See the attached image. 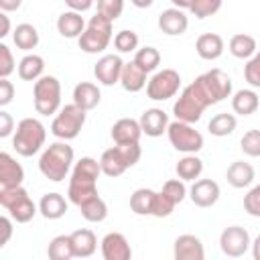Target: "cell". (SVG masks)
Returning a JSON list of instances; mask_svg holds the SVG:
<instances>
[{
	"mask_svg": "<svg viewBox=\"0 0 260 260\" xmlns=\"http://www.w3.org/2000/svg\"><path fill=\"white\" fill-rule=\"evenodd\" d=\"M100 100H102V93H100L98 85L91 83V81H81L73 89V104H77L85 112L87 110H93L100 104Z\"/></svg>",
	"mask_w": 260,
	"mask_h": 260,
	"instance_id": "obj_25",
	"label": "cell"
},
{
	"mask_svg": "<svg viewBox=\"0 0 260 260\" xmlns=\"http://www.w3.org/2000/svg\"><path fill=\"white\" fill-rule=\"evenodd\" d=\"M142 150H140V144L138 142H132V144H116L108 150H104L102 158H100V167H102V173L108 175V177H120L126 169L134 167L140 158Z\"/></svg>",
	"mask_w": 260,
	"mask_h": 260,
	"instance_id": "obj_4",
	"label": "cell"
},
{
	"mask_svg": "<svg viewBox=\"0 0 260 260\" xmlns=\"http://www.w3.org/2000/svg\"><path fill=\"white\" fill-rule=\"evenodd\" d=\"M244 209L252 217H260V185L252 187L244 197Z\"/></svg>",
	"mask_w": 260,
	"mask_h": 260,
	"instance_id": "obj_46",
	"label": "cell"
},
{
	"mask_svg": "<svg viewBox=\"0 0 260 260\" xmlns=\"http://www.w3.org/2000/svg\"><path fill=\"white\" fill-rule=\"evenodd\" d=\"M100 173H102V167L91 156H83L75 162L73 173H71V181H69V191H67V197L73 205L79 207L81 203H85L87 199L98 195Z\"/></svg>",
	"mask_w": 260,
	"mask_h": 260,
	"instance_id": "obj_1",
	"label": "cell"
},
{
	"mask_svg": "<svg viewBox=\"0 0 260 260\" xmlns=\"http://www.w3.org/2000/svg\"><path fill=\"white\" fill-rule=\"evenodd\" d=\"M114 47L120 53H130L138 47V35L134 30H120L114 37Z\"/></svg>",
	"mask_w": 260,
	"mask_h": 260,
	"instance_id": "obj_40",
	"label": "cell"
},
{
	"mask_svg": "<svg viewBox=\"0 0 260 260\" xmlns=\"http://www.w3.org/2000/svg\"><path fill=\"white\" fill-rule=\"evenodd\" d=\"M236 126H238L236 116H234V114H228V112H221V114H215V116L209 120L207 130H209V134H213V136H228V134H232V132L236 130Z\"/></svg>",
	"mask_w": 260,
	"mask_h": 260,
	"instance_id": "obj_36",
	"label": "cell"
},
{
	"mask_svg": "<svg viewBox=\"0 0 260 260\" xmlns=\"http://www.w3.org/2000/svg\"><path fill=\"white\" fill-rule=\"evenodd\" d=\"M175 171H177L179 179H183V181H195L203 173V160L199 156H195V154H185L177 162Z\"/></svg>",
	"mask_w": 260,
	"mask_h": 260,
	"instance_id": "obj_34",
	"label": "cell"
},
{
	"mask_svg": "<svg viewBox=\"0 0 260 260\" xmlns=\"http://www.w3.org/2000/svg\"><path fill=\"white\" fill-rule=\"evenodd\" d=\"M65 4L69 6V10H75V12H85L91 8L93 0H65Z\"/></svg>",
	"mask_w": 260,
	"mask_h": 260,
	"instance_id": "obj_51",
	"label": "cell"
},
{
	"mask_svg": "<svg viewBox=\"0 0 260 260\" xmlns=\"http://www.w3.org/2000/svg\"><path fill=\"white\" fill-rule=\"evenodd\" d=\"M12 71H14V57L10 49L2 43L0 45V77H8Z\"/></svg>",
	"mask_w": 260,
	"mask_h": 260,
	"instance_id": "obj_47",
	"label": "cell"
},
{
	"mask_svg": "<svg viewBox=\"0 0 260 260\" xmlns=\"http://www.w3.org/2000/svg\"><path fill=\"white\" fill-rule=\"evenodd\" d=\"M77 41H79L81 51H85L89 55L102 53L112 41V20L98 12L95 16H91V20L87 22L85 30L81 32V37Z\"/></svg>",
	"mask_w": 260,
	"mask_h": 260,
	"instance_id": "obj_5",
	"label": "cell"
},
{
	"mask_svg": "<svg viewBox=\"0 0 260 260\" xmlns=\"http://www.w3.org/2000/svg\"><path fill=\"white\" fill-rule=\"evenodd\" d=\"M134 61H136V65H140L146 73H150V71H154V69L160 65V53H158V49H154V47H142V49L136 51Z\"/></svg>",
	"mask_w": 260,
	"mask_h": 260,
	"instance_id": "obj_38",
	"label": "cell"
},
{
	"mask_svg": "<svg viewBox=\"0 0 260 260\" xmlns=\"http://www.w3.org/2000/svg\"><path fill=\"white\" fill-rule=\"evenodd\" d=\"M12 41L18 49L22 51H30L39 45V30L28 24V22H22V24H16L14 32H12Z\"/></svg>",
	"mask_w": 260,
	"mask_h": 260,
	"instance_id": "obj_30",
	"label": "cell"
},
{
	"mask_svg": "<svg viewBox=\"0 0 260 260\" xmlns=\"http://www.w3.org/2000/svg\"><path fill=\"white\" fill-rule=\"evenodd\" d=\"M14 130V122H12V118H10V114L8 112H0V138H6V136H10V132Z\"/></svg>",
	"mask_w": 260,
	"mask_h": 260,
	"instance_id": "obj_49",
	"label": "cell"
},
{
	"mask_svg": "<svg viewBox=\"0 0 260 260\" xmlns=\"http://www.w3.org/2000/svg\"><path fill=\"white\" fill-rule=\"evenodd\" d=\"M47 254L51 260H69L73 258V244H71V236H55L49 242Z\"/></svg>",
	"mask_w": 260,
	"mask_h": 260,
	"instance_id": "obj_37",
	"label": "cell"
},
{
	"mask_svg": "<svg viewBox=\"0 0 260 260\" xmlns=\"http://www.w3.org/2000/svg\"><path fill=\"white\" fill-rule=\"evenodd\" d=\"M122 67H124V61L118 55H104V57L98 59V63L93 67V75H95V79L100 83L114 85V83L120 81Z\"/></svg>",
	"mask_w": 260,
	"mask_h": 260,
	"instance_id": "obj_14",
	"label": "cell"
},
{
	"mask_svg": "<svg viewBox=\"0 0 260 260\" xmlns=\"http://www.w3.org/2000/svg\"><path fill=\"white\" fill-rule=\"evenodd\" d=\"M79 209H81L83 219H87L91 223H100L108 215V205H106V201L100 195H93L91 199H87L85 203H81Z\"/></svg>",
	"mask_w": 260,
	"mask_h": 260,
	"instance_id": "obj_35",
	"label": "cell"
},
{
	"mask_svg": "<svg viewBox=\"0 0 260 260\" xmlns=\"http://www.w3.org/2000/svg\"><path fill=\"white\" fill-rule=\"evenodd\" d=\"M120 83H122V87L126 91L136 93V91H140L146 85V71L140 65H136V61L124 63L122 75H120Z\"/></svg>",
	"mask_w": 260,
	"mask_h": 260,
	"instance_id": "obj_23",
	"label": "cell"
},
{
	"mask_svg": "<svg viewBox=\"0 0 260 260\" xmlns=\"http://www.w3.org/2000/svg\"><path fill=\"white\" fill-rule=\"evenodd\" d=\"M152 2H154V0H132V4H134L136 8H148V6H152Z\"/></svg>",
	"mask_w": 260,
	"mask_h": 260,
	"instance_id": "obj_56",
	"label": "cell"
},
{
	"mask_svg": "<svg viewBox=\"0 0 260 260\" xmlns=\"http://www.w3.org/2000/svg\"><path fill=\"white\" fill-rule=\"evenodd\" d=\"M124 10V0H98V12L110 18L112 22L122 14Z\"/></svg>",
	"mask_w": 260,
	"mask_h": 260,
	"instance_id": "obj_43",
	"label": "cell"
},
{
	"mask_svg": "<svg viewBox=\"0 0 260 260\" xmlns=\"http://www.w3.org/2000/svg\"><path fill=\"white\" fill-rule=\"evenodd\" d=\"M102 256L106 260H130L132 258V248L126 240L124 234L120 232H110L102 240Z\"/></svg>",
	"mask_w": 260,
	"mask_h": 260,
	"instance_id": "obj_13",
	"label": "cell"
},
{
	"mask_svg": "<svg viewBox=\"0 0 260 260\" xmlns=\"http://www.w3.org/2000/svg\"><path fill=\"white\" fill-rule=\"evenodd\" d=\"M83 124H85V110L79 108L77 104H67L55 116L51 124V132L61 140H73L81 132Z\"/></svg>",
	"mask_w": 260,
	"mask_h": 260,
	"instance_id": "obj_8",
	"label": "cell"
},
{
	"mask_svg": "<svg viewBox=\"0 0 260 260\" xmlns=\"http://www.w3.org/2000/svg\"><path fill=\"white\" fill-rule=\"evenodd\" d=\"M195 51L205 61H215L223 53V39L217 32H203L195 41Z\"/></svg>",
	"mask_w": 260,
	"mask_h": 260,
	"instance_id": "obj_20",
	"label": "cell"
},
{
	"mask_svg": "<svg viewBox=\"0 0 260 260\" xmlns=\"http://www.w3.org/2000/svg\"><path fill=\"white\" fill-rule=\"evenodd\" d=\"M162 191H165L175 203H181V201L185 199V195H187V187H185L183 179H181V181H179V179H171V181H167V183L162 185Z\"/></svg>",
	"mask_w": 260,
	"mask_h": 260,
	"instance_id": "obj_45",
	"label": "cell"
},
{
	"mask_svg": "<svg viewBox=\"0 0 260 260\" xmlns=\"http://www.w3.org/2000/svg\"><path fill=\"white\" fill-rule=\"evenodd\" d=\"M187 26H189V18H187V14L183 12V8H167V10H162L160 12V16H158V28L165 32V35H169V37H179V35H183L185 30H187Z\"/></svg>",
	"mask_w": 260,
	"mask_h": 260,
	"instance_id": "obj_15",
	"label": "cell"
},
{
	"mask_svg": "<svg viewBox=\"0 0 260 260\" xmlns=\"http://www.w3.org/2000/svg\"><path fill=\"white\" fill-rule=\"evenodd\" d=\"M230 53L236 57V59H250L256 55V41L254 37L250 35H234L230 39Z\"/></svg>",
	"mask_w": 260,
	"mask_h": 260,
	"instance_id": "obj_33",
	"label": "cell"
},
{
	"mask_svg": "<svg viewBox=\"0 0 260 260\" xmlns=\"http://www.w3.org/2000/svg\"><path fill=\"white\" fill-rule=\"evenodd\" d=\"M225 179L232 187L236 189H244L248 185H252L254 181V167L250 162H244V160H236L228 167L225 171Z\"/></svg>",
	"mask_w": 260,
	"mask_h": 260,
	"instance_id": "obj_26",
	"label": "cell"
},
{
	"mask_svg": "<svg viewBox=\"0 0 260 260\" xmlns=\"http://www.w3.org/2000/svg\"><path fill=\"white\" fill-rule=\"evenodd\" d=\"M6 211L10 213V217H12L14 221H18V223H26V221H30V219L35 217V213H37V205H35V201L28 197V193H22V195L18 197V201H16L14 205H10Z\"/></svg>",
	"mask_w": 260,
	"mask_h": 260,
	"instance_id": "obj_32",
	"label": "cell"
},
{
	"mask_svg": "<svg viewBox=\"0 0 260 260\" xmlns=\"http://www.w3.org/2000/svg\"><path fill=\"white\" fill-rule=\"evenodd\" d=\"M0 230H2V236H0V248H2V246L8 244V240L12 236V221H10V217H6V215L0 217Z\"/></svg>",
	"mask_w": 260,
	"mask_h": 260,
	"instance_id": "obj_50",
	"label": "cell"
},
{
	"mask_svg": "<svg viewBox=\"0 0 260 260\" xmlns=\"http://www.w3.org/2000/svg\"><path fill=\"white\" fill-rule=\"evenodd\" d=\"M244 77L252 87H260V51L248 59L244 67Z\"/></svg>",
	"mask_w": 260,
	"mask_h": 260,
	"instance_id": "obj_44",
	"label": "cell"
},
{
	"mask_svg": "<svg viewBox=\"0 0 260 260\" xmlns=\"http://www.w3.org/2000/svg\"><path fill=\"white\" fill-rule=\"evenodd\" d=\"M175 201L165 193V191H160V193H156V197H154V205H152V215L154 217H167V215H171L173 213V209H175Z\"/></svg>",
	"mask_w": 260,
	"mask_h": 260,
	"instance_id": "obj_42",
	"label": "cell"
},
{
	"mask_svg": "<svg viewBox=\"0 0 260 260\" xmlns=\"http://www.w3.org/2000/svg\"><path fill=\"white\" fill-rule=\"evenodd\" d=\"M181 87V75L179 71L175 69H162V71H156L148 83H146V95L154 102H162V100H169L173 98Z\"/></svg>",
	"mask_w": 260,
	"mask_h": 260,
	"instance_id": "obj_11",
	"label": "cell"
},
{
	"mask_svg": "<svg viewBox=\"0 0 260 260\" xmlns=\"http://www.w3.org/2000/svg\"><path fill=\"white\" fill-rule=\"evenodd\" d=\"M189 197L197 207H211L219 199V185L211 179H199L193 183Z\"/></svg>",
	"mask_w": 260,
	"mask_h": 260,
	"instance_id": "obj_16",
	"label": "cell"
},
{
	"mask_svg": "<svg viewBox=\"0 0 260 260\" xmlns=\"http://www.w3.org/2000/svg\"><path fill=\"white\" fill-rule=\"evenodd\" d=\"M24 171L8 152H0V187H18L22 185Z\"/></svg>",
	"mask_w": 260,
	"mask_h": 260,
	"instance_id": "obj_21",
	"label": "cell"
},
{
	"mask_svg": "<svg viewBox=\"0 0 260 260\" xmlns=\"http://www.w3.org/2000/svg\"><path fill=\"white\" fill-rule=\"evenodd\" d=\"M140 128H142V134H146V136H152V138H156V136H162V132H167V128H169V116L160 110V108H150V110H146L142 116H140Z\"/></svg>",
	"mask_w": 260,
	"mask_h": 260,
	"instance_id": "obj_18",
	"label": "cell"
},
{
	"mask_svg": "<svg viewBox=\"0 0 260 260\" xmlns=\"http://www.w3.org/2000/svg\"><path fill=\"white\" fill-rule=\"evenodd\" d=\"M173 254L177 260H203L205 258V250L203 244L197 236L193 234H183L175 240V248Z\"/></svg>",
	"mask_w": 260,
	"mask_h": 260,
	"instance_id": "obj_17",
	"label": "cell"
},
{
	"mask_svg": "<svg viewBox=\"0 0 260 260\" xmlns=\"http://www.w3.org/2000/svg\"><path fill=\"white\" fill-rule=\"evenodd\" d=\"M167 134H169V140H171L173 148H177L179 152L195 154L197 150L203 148V134L187 122H181V120L171 122L169 128H167Z\"/></svg>",
	"mask_w": 260,
	"mask_h": 260,
	"instance_id": "obj_10",
	"label": "cell"
},
{
	"mask_svg": "<svg viewBox=\"0 0 260 260\" xmlns=\"http://www.w3.org/2000/svg\"><path fill=\"white\" fill-rule=\"evenodd\" d=\"M85 26L87 24H85L81 12H75V10H67L57 18V30L65 39H79L81 32L85 30Z\"/></svg>",
	"mask_w": 260,
	"mask_h": 260,
	"instance_id": "obj_22",
	"label": "cell"
},
{
	"mask_svg": "<svg viewBox=\"0 0 260 260\" xmlns=\"http://www.w3.org/2000/svg\"><path fill=\"white\" fill-rule=\"evenodd\" d=\"M252 256H254V260H260V236L252 242Z\"/></svg>",
	"mask_w": 260,
	"mask_h": 260,
	"instance_id": "obj_54",
	"label": "cell"
},
{
	"mask_svg": "<svg viewBox=\"0 0 260 260\" xmlns=\"http://www.w3.org/2000/svg\"><path fill=\"white\" fill-rule=\"evenodd\" d=\"M39 211L45 219H59L67 211V201L59 193H45L39 201Z\"/></svg>",
	"mask_w": 260,
	"mask_h": 260,
	"instance_id": "obj_27",
	"label": "cell"
},
{
	"mask_svg": "<svg viewBox=\"0 0 260 260\" xmlns=\"http://www.w3.org/2000/svg\"><path fill=\"white\" fill-rule=\"evenodd\" d=\"M14 98V85L8 81V77H0V106H8Z\"/></svg>",
	"mask_w": 260,
	"mask_h": 260,
	"instance_id": "obj_48",
	"label": "cell"
},
{
	"mask_svg": "<svg viewBox=\"0 0 260 260\" xmlns=\"http://www.w3.org/2000/svg\"><path fill=\"white\" fill-rule=\"evenodd\" d=\"M258 104H260V100H258V93H256L254 89H240V91H236L234 98H232V108H234V112L240 114V116H250V114H254V112L258 110Z\"/></svg>",
	"mask_w": 260,
	"mask_h": 260,
	"instance_id": "obj_29",
	"label": "cell"
},
{
	"mask_svg": "<svg viewBox=\"0 0 260 260\" xmlns=\"http://www.w3.org/2000/svg\"><path fill=\"white\" fill-rule=\"evenodd\" d=\"M35 110L43 116H51L61 106V83L53 75H43L32 85Z\"/></svg>",
	"mask_w": 260,
	"mask_h": 260,
	"instance_id": "obj_7",
	"label": "cell"
},
{
	"mask_svg": "<svg viewBox=\"0 0 260 260\" xmlns=\"http://www.w3.org/2000/svg\"><path fill=\"white\" fill-rule=\"evenodd\" d=\"M221 8V0H195L191 4V12L195 18H207L211 14H215Z\"/></svg>",
	"mask_w": 260,
	"mask_h": 260,
	"instance_id": "obj_41",
	"label": "cell"
},
{
	"mask_svg": "<svg viewBox=\"0 0 260 260\" xmlns=\"http://www.w3.org/2000/svg\"><path fill=\"white\" fill-rule=\"evenodd\" d=\"M240 148L248 156H260V130H248L240 140Z\"/></svg>",
	"mask_w": 260,
	"mask_h": 260,
	"instance_id": "obj_39",
	"label": "cell"
},
{
	"mask_svg": "<svg viewBox=\"0 0 260 260\" xmlns=\"http://www.w3.org/2000/svg\"><path fill=\"white\" fill-rule=\"evenodd\" d=\"M47 130L37 118H22L16 124V132L12 138V146L20 156H32L45 144Z\"/></svg>",
	"mask_w": 260,
	"mask_h": 260,
	"instance_id": "obj_3",
	"label": "cell"
},
{
	"mask_svg": "<svg viewBox=\"0 0 260 260\" xmlns=\"http://www.w3.org/2000/svg\"><path fill=\"white\" fill-rule=\"evenodd\" d=\"M195 83L201 89V93L205 95V100L209 102V106L230 98V93H232V79L221 69H211V71L199 75L195 79Z\"/></svg>",
	"mask_w": 260,
	"mask_h": 260,
	"instance_id": "obj_9",
	"label": "cell"
},
{
	"mask_svg": "<svg viewBox=\"0 0 260 260\" xmlns=\"http://www.w3.org/2000/svg\"><path fill=\"white\" fill-rule=\"evenodd\" d=\"M154 197H156V191L152 189H136L130 195V209L136 215H152Z\"/></svg>",
	"mask_w": 260,
	"mask_h": 260,
	"instance_id": "obj_31",
	"label": "cell"
},
{
	"mask_svg": "<svg viewBox=\"0 0 260 260\" xmlns=\"http://www.w3.org/2000/svg\"><path fill=\"white\" fill-rule=\"evenodd\" d=\"M43 71H45V61L41 55H24L18 63V77L24 79V81H37L39 77H43Z\"/></svg>",
	"mask_w": 260,
	"mask_h": 260,
	"instance_id": "obj_28",
	"label": "cell"
},
{
	"mask_svg": "<svg viewBox=\"0 0 260 260\" xmlns=\"http://www.w3.org/2000/svg\"><path fill=\"white\" fill-rule=\"evenodd\" d=\"M71 236V244H73V254L77 258H89L95 248H98V238L91 230L87 228H81V230H75Z\"/></svg>",
	"mask_w": 260,
	"mask_h": 260,
	"instance_id": "obj_24",
	"label": "cell"
},
{
	"mask_svg": "<svg viewBox=\"0 0 260 260\" xmlns=\"http://www.w3.org/2000/svg\"><path fill=\"white\" fill-rule=\"evenodd\" d=\"M0 20H2V28H0V37H6V35L10 32V20H8V16H6V12H2V14H0Z\"/></svg>",
	"mask_w": 260,
	"mask_h": 260,
	"instance_id": "obj_53",
	"label": "cell"
},
{
	"mask_svg": "<svg viewBox=\"0 0 260 260\" xmlns=\"http://www.w3.org/2000/svg\"><path fill=\"white\" fill-rule=\"evenodd\" d=\"M205 108H209V102L205 100V95L201 93V89H199L197 83L193 81V83H189V85L181 91L179 100H177L175 106H173V114H175V118L181 120V122L195 124V122L201 118V114H203Z\"/></svg>",
	"mask_w": 260,
	"mask_h": 260,
	"instance_id": "obj_6",
	"label": "cell"
},
{
	"mask_svg": "<svg viewBox=\"0 0 260 260\" xmlns=\"http://www.w3.org/2000/svg\"><path fill=\"white\" fill-rule=\"evenodd\" d=\"M71 162H73V148L63 140V142H53L43 150L39 158V169L49 181L59 183L67 177Z\"/></svg>",
	"mask_w": 260,
	"mask_h": 260,
	"instance_id": "obj_2",
	"label": "cell"
},
{
	"mask_svg": "<svg viewBox=\"0 0 260 260\" xmlns=\"http://www.w3.org/2000/svg\"><path fill=\"white\" fill-rule=\"evenodd\" d=\"M171 2H173V4L177 6V8H183V10H189V8H191V4H193L195 0H171Z\"/></svg>",
	"mask_w": 260,
	"mask_h": 260,
	"instance_id": "obj_55",
	"label": "cell"
},
{
	"mask_svg": "<svg viewBox=\"0 0 260 260\" xmlns=\"http://www.w3.org/2000/svg\"><path fill=\"white\" fill-rule=\"evenodd\" d=\"M219 246L221 252L230 258H240L248 252V248L252 246L250 242V234L248 230H244L242 225H230L221 232L219 236Z\"/></svg>",
	"mask_w": 260,
	"mask_h": 260,
	"instance_id": "obj_12",
	"label": "cell"
},
{
	"mask_svg": "<svg viewBox=\"0 0 260 260\" xmlns=\"http://www.w3.org/2000/svg\"><path fill=\"white\" fill-rule=\"evenodd\" d=\"M140 136H142V128L140 122L134 118H120L112 126V140L116 144H132L138 142Z\"/></svg>",
	"mask_w": 260,
	"mask_h": 260,
	"instance_id": "obj_19",
	"label": "cell"
},
{
	"mask_svg": "<svg viewBox=\"0 0 260 260\" xmlns=\"http://www.w3.org/2000/svg\"><path fill=\"white\" fill-rule=\"evenodd\" d=\"M22 4V0H0V10L2 12H12V10H18Z\"/></svg>",
	"mask_w": 260,
	"mask_h": 260,
	"instance_id": "obj_52",
	"label": "cell"
}]
</instances>
